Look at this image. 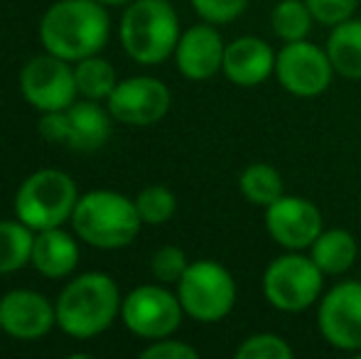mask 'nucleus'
I'll use <instances>...</instances> for the list:
<instances>
[{"label": "nucleus", "instance_id": "ddd939ff", "mask_svg": "<svg viewBox=\"0 0 361 359\" xmlns=\"http://www.w3.org/2000/svg\"><path fill=\"white\" fill-rule=\"evenodd\" d=\"M266 226L273 241L288 251L310 249L312 241L324 231L322 212L305 197L283 195L266 207Z\"/></svg>", "mask_w": 361, "mask_h": 359}, {"label": "nucleus", "instance_id": "9d476101", "mask_svg": "<svg viewBox=\"0 0 361 359\" xmlns=\"http://www.w3.org/2000/svg\"><path fill=\"white\" fill-rule=\"evenodd\" d=\"M276 77L281 87L300 99H312L332 84L334 67L327 57V49L307 39L286 42L276 54Z\"/></svg>", "mask_w": 361, "mask_h": 359}, {"label": "nucleus", "instance_id": "20e7f679", "mask_svg": "<svg viewBox=\"0 0 361 359\" xmlns=\"http://www.w3.org/2000/svg\"><path fill=\"white\" fill-rule=\"evenodd\" d=\"M121 42L140 64H160L180 42V20L167 0H133L121 20Z\"/></svg>", "mask_w": 361, "mask_h": 359}, {"label": "nucleus", "instance_id": "6ab92c4d", "mask_svg": "<svg viewBox=\"0 0 361 359\" xmlns=\"http://www.w3.org/2000/svg\"><path fill=\"white\" fill-rule=\"evenodd\" d=\"M310 256L324 276H342L357 264L359 244L347 229H327L312 241Z\"/></svg>", "mask_w": 361, "mask_h": 359}, {"label": "nucleus", "instance_id": "f257e3e1", "mask_svg": "<svg viewBox=\"0 0 361 359\" xmlns=\"http://www.w3.org/2000/svg\"><path fill=\"white\" fill-rule=\"evenodd\" d=\"M109 13L99 0H59L44 13L39 37L49 54L79 62L109 42Z\"/></svg>", "mask_w": 361, "mask_h": 359}, {"label": "nucleus", "instance_id": "0eeeda50", "mask_svg": "<svg viewBox=\"0 0 361 359\" xmlns=\"http://www.w3.org/2000/svg\"><path fill=\"white\" fill-rule=\"evenodd\" d=\"M324 273L317 269L312 256L290 251L278 256L263 273V293L276 310L300 312L319 300Z\"/></svg>", "mask_w": 361, "mask_h": 359}, {"label": "nucleus", "instance_id": "39448f33", "mask_svg": "<svg viewBox=\"0 0 361 359\" xmlns=\"http://www.w3.org/2000/svg\"><path fill=\"white\" fill-rule=\"evenodd\" d=\"M79 202L74 180L62 170H37L20 185L15 195V214L30 229L42 231L72 219Z\"/></svg>", "mask_w": 361, "mask_h": 359}, {"label": "nucleus", "instance_id": "7c9ffc66", "mask_svg": "<svg viewBox=\"0 0 361 359\" xmlns=\"http://www.w3.org/2000/svg\"><path fill=\"white\" fill-rule=\"evenodd\" d=\"M101 5H128L133 3V0H99Z\"/></svg>", "mask_w": 361, "mask_h": 359}, {"label": "nucleus", "instance_id": "6e6552de", "mask_svg": "<svg viewBox=\"0 0 361 359\" xmlns=\"http://www.w3.org/2000/svg\"><path fill=\"white\" fill-rule=\"evenodd\" d=\"M109 114L94 99L76 101L62 111H47L39 118V133L49 143H62L74 150H96L111 135Z\"/></svg>", "mask_w": 361, "mask_h": 359}, {"label": "nucleus", "instance_id": "a211bd4d", "mask_svg": "<svg viewBox=\"0 0 361 359\" xmlns=\"http://www.w3.org/2000/svg\"><path fill=\"white\" fill-rule=\"evenodd\" d=\"M30 264L47 278H64L76 269V264H79V246H76V241L67 231L59 229V226L42 229L35 236Z\"/></svg>", "mask_w": 361, "mask_h": 359}, {"label": "nucleus", "instance_id": "412c9836", "mask_svg": "<svg viewBox=\"0 0 361 359\" xmlns=\"http://www.w3.org/2000/svg\"><path fill=\"white\" fill-rule=\"evenodd\" d=\"M238 187H241V195L256 207H268L286 195L283 175L268 163L248 165L238 178Z\"/></svg>", "mask_w": 361, "mask_h": 359}, {"label": "nucleus", "instance_id": "a878e982", "mask_svg": "<svg viewBox=\"0 0 361 359\" xmlns=\"http://www.w3.org/2000/svg\"><path fill=\"white\" fill-rule=\"evenodd\" d=\"M295 350L276 332H256L236 347V359H293Z\"/></svg>", "mask_w": 361, "mask_h": 359}, {"label": "nucleus", "instance_id": "5701e85b", "mask_svg": "<svg viewBox=\"0 0 361 359\" xmlns=\"http://www.w3.org/2000/svg\"><path fill=\"white\" fill-rule=\"evenodd\" d=\"M312 23H314V15L305 0H281L271 13L273 32L283 42L307 39Z\"/></svg>", "mask_w": 361, "mask_h": 359}, {"label": "nucleus", "instance_id": "2f4dec72", "mask_svg": "<svg viewBox=\"0 0 361 359\" xmlns=\"http://www.w3.org/2000/svg\"><path fill=\"white\" fill-rule=\"evenodd\" d=\"M357 357H359V359H361V350H359V352H357Z\"/></svg>", "mask_w": 361, "mask_h": 359}, {"label": "nucleus", "instance_id": "cd10ccee", "mask_svg": "<svg viewBox=\"0 0 361 359\" xmlns=\"http://www.w3.org/2000/svg\"><path fill=\"white\" fill-rule=\"evenodd\" d=\"M192 5L204 23L224 25L236 20L246 10L248 0H192Z\"/></svg>", "mask_w": 361, "mask_h": 359}, {"label": "nucleus", "instance_id": "c756f323", "mask_svg": "<svg viewBox=\"0 0 361 359\" xmlns=\"http://www.w3.org/2000/svg\"><path fill=\"white\" fill-rule=\"evenodd\" d=\"M140 357L143 359H197L200 352L192 345H187V342L162 337V340L152 342L150 347H145V350L140 352Z\"/></svg>", "mask_w": 361, "mask_h": 359}, {"label": "nucleus", "instance_id": "4be33fe9", "mask_svg": "<svg viewBox=\"0 0 361 359\" xmlns=\"http://www.w3.org/2000/svg\"><path fill=\"white\" fill-rule=\"evenodd\" d=\"M35 236L23 221H0V273H13L30 264Z\"/></svg>", "mask_w": 361, "mask_h": 359}, {"label": "nucleus", "instance_id": "f3484780", "mask_svg": "<svg viewBox=\"0 0 361 359\" xmlns=\"http://www.w3.org/2000/svg\"><path fill=\"white\" fill-rule=\"evenodd\" d=\"M221 72L236 87H258L276 72V52L261 37H253V35L238 37L228 42L226 49H224Z\"/></svg>", "mask_w": 361, "mask_h": 359}, {"label": "nucleus", "instance_id": "f8f14e48", "mask_svg": "<svg viewBox=\"0 0 361 359\" xmlns=\"http://www.w3.org/2000/svg\"><path fill=\"white\" fill-rule=\"evenodd\" d=\"M20 87L23 96L39 111H62L74 104L76 96V79L74 69L67 64V59L42 54L25 64L20 74Z\"/></svg>", "mask_w": 361, "mask_h": 359}, {"label": "nucleus", "instance_id": "1a4fd4ad", "mask_svg": "<svg viewBox=\"0 0 361 359\" xmlns=\"http://www.w3.org/2000/svg\"><path fill=\"white\" fill-rule=\"evenodd\" d=\"M180 298L172 296L162 286H140L126 296L121 303V315L133 335L145 340H162L170 337L182 322Z\"/></svg>", "mask_w": 361, "mask_h": 359}, {"label": "nucleus", "instance_id": "c85d7f7f", "mask_svg": "<svg viewBox=\"0 0 361 359\" xmlns=\"http://www.w3.org/2000/svg\"><path fill=\"white\" fill-rule=\"evenodd\" d=\"M307 8L312 10L314 23L322 25H339L344 20H349L357 10L359 0H305Z\"/></svg>", "mask_w": 361, "mask_h": 359}, {"label": "nucleus", "instance_id": "bb28decb", "mask_svg": "<svg viewBox=\"0 0 361 359\" xmlns=\"http://www.w3.org/2000/svg\"><path fill=\"white\" fill-rule=\"evenodd\" d=\"M187 266H190V261H187V254L180 246H162V249L155 251V256L150 261L152 276L160 283H165V286L167 283H180Z\"/></svg>", "mask_w": 361, "mask_h": 359}, {"label": "nucleus", "instance_id": "7ed1b4c3", "mask_svg": "<svg viewBox=\"0 0 361 359\" xmlns=\"http://www.w3.org/2000/svg\"><path fill=\"white\" fill-rule=\"evenodd\" d=\"M74 231L96 249H121L138 236L143 219L133 200L118 192L96 190L79 197L72 214Z\"/></svg>", "mask_w": 361, "mask_h": 359}, {"label": "nucleus", "instance_id": "4468645a", "mask_svg": "<svg viewBox=\"0 0 361 359\" xmlns=\"http://www.w3.org/2000/svg\"><path fill=\"white\" fill-rule=\"evenodd\" d=\"M170 89L152 77H130L118 82L109 96V111L116 121L130 126H152L170 111Z\"/></svg>", "mask_w": 361, "mask_h": 359}, {"label": "nucleus", "instance_id": "b1692460", "mask_svg": "<svg viewBox=\"0 0 361 359\" xmlns=\"http://www.w3.org/2000/svg\"><path fill=\"white\" fill-rule=\"evenodd\" d=\"M74 79H76L79 94H84L86 99H94V101L109 99L111 91H114L116 84H118L116 82V69L111 67L106 59L96 57V54L76 62Z\"/></svg>", "mask_w": 361, "mask_h": 359}, {"label": "nucleus", "instance_id": "2eb2a0df", "mask_svg": "<svg viewBox=\"0 0 361 359\" xmlns=\"http://www.w3.org/2000/svg\"><path fill=\"white\" fill-rule=\"evenodd\" d=\"M57 322L52 303L35 291H10L0 298V327L15 340H39Z\"/></svg>", "mask_w": 361, "mask_h": 359}, {"label": "nucleus", "instance_id": "aec40b11", "mask_svg": "<svg viewBox=\"0 0 361 359\" xmlns=\"http://www.w3.org/2000/svg\"><path fill=\"white\" fill-rule=\"evenodd\" d=\"M327 57L334 74L344 79H361V20H344L334 25L327 39Z\"/></svg>", "mask_w": 361, "mask_h": 359}, {"label": "nucleus", "instance_id": "423d86ee", "mask_svg": "<svg viewBox=\"0 0 361 359\" xmlns=\"http://www.w3.org/2000/svg\"><path fill=\"white\" fill-rule=\"evenodd\" d=\"M177 298L190 317L200 322H219L236 303V281L221 264L202 259L187 266L177 283Z\"/></svg>", "mask_w": 361, "mask_h": 359}, {"label": "nucleus", "instance_id": "393cba45", "mask_svg": "<svg viewBox=\"0 0 361 359\" xmlns=\"http://www.w3.org/2000/svg\"><path fill=\"white\" fill-rule=\"evenodd\" d=\"M135 207H138V214L143 219V224H165L177 209V197L172 195L167 187L162 185H150L135 197Z\"/></svg>", "mask_w": 361, "mask_h": 359}, {"label": "nucleus", "instance_id": "f03ea898", "mask_svg": "<svg viewBox=\"0 0 361 359\" xmlns=\"http://www.w3.org/2000/svg\"><path fill=\"white\" fill-rule=\"evenodd\" d=\"M121 303L123 300L114 278L106 273H84L74 278L59 296L54 305L57 325L76 340L101 335L116 320Z\"/></svg>", "mask_w": 361, "mask_h": 359}, {"label": "nucleus", "instance_id": "9b49d317", "mask_svg": "<svg viewBox=\"0 0 361 359\" xmlns=\"http://www.w3.org/2000/svg\"><path fill=\"white\" fill-rule=\"evenodd\" d=\"M319 335L342 352L361 350V283L342 281L327 291L317 310Z\"/></svg>", "mask_w": 361, "mask_h": 359}, {"label": "nucleus", "instance_id": "dca6fc26", "mask_svg": "<svg viewBox=\"0 0 361 359\" xmlns=\"http://www.w3.org/2000/svg\"><path fill=\"white\" fill-rule=\"evenodd\" d=\"M224 49L226 44L214 25H195L180 35V42L175 47L177 69L182 77L192 79V82L212 79L216 72H221Z\"/></svg>", "mask_w": 361, "mask_h": 359}]
</instances>
